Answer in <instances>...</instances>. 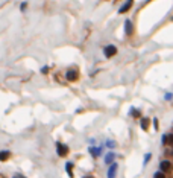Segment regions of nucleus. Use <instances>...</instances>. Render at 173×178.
I'll return each mask as SVG.
<instances>
[{"label":"nucleus","mask_w":173,"mask_h":178,"mask_svg":"<svg viewBox=\"0 0 173 178\" xmlns=\"http://www.w3.org/2000/svg\"><path fill=\"white\" fill-rule=\"evenodd\" d=\"M117 169H118V165L116 163H112L109 167H108V178H116V174H117Z\"/></svg>","instance_id":"3"},{"label":"nucleus","mask_w":173,"mask_h":178,"mask_svg":"<svg viewBox=\"0 0 173 178\" xmlns=\"http://www.w3.org/2000/svg\"><path fill=\"white\" fill-rule=\"evenodd\" d=\"M140 125H141V129L147 131V128H149V119H147V117H143V119H141V123H140Z\"/></svg>","instance_id":"11"},{"label":"nucleus","mask_w":173,"mask_h":178,"mask_svg":"<svg viewBox=\"0 0 173 178\" xmlns=\"http://www.w3.org/2000/svg\"><path fill=\"white\" fill-rule=\"evenodd\" d=\"M56 149H58V155H61V157L67 155V152H69V148L61 143H56Z\"/></svg>","instance_id":"6"},{"label":"nucleus","mask_w":173,"mask_h":178,"mask_svg":"<svg viewBox=\"0 0 173 178\" xmlns=\"http://www.w3.org/2000/svg\"><path fill=\"white\" fill-rule=\"evenodd\" d=\"M161 143H162L164 146L167 145V134H164V136H162V138H161Z\"/></svg>","instance_id":"15"},{"label":"nucleus","mask_w":173,"mask_h":178,"mask_svg":"<svg viewBox=\"0 0 173 178\" xmlns=\"http://www.w3.org/2000/svg\"><path fill=\"white\" fill-rule=\"evenodd\" d=\"M125 32L127 35H132V32H134V25H132L131 20H126L125 21Z\"/></svg>","instance_id":"7"},{"label":"nucleus","mask_w":173,"mask_h":178,"mask_svg":"<svg viewBox=\"0 0 173 178\" xmlns=\"http://www.w3.org/2000/svg\"><path fill=\"white\" fill-rule=\"evenodd\" d=\"M41 72H43V73H47V72H49V67H43Z\"/></svg>","instance_id":"20"},{"label":"nucleus","mask_w":173,"mask_h":178,"mask_svg":"<svg viewBox=\"0 0 173 178\" xmlns=\"http://www.w3.org/2000/svg\"><path fill=\"white\" fill-rule=\"evenodd\" d=\"M153 178H165V174L161 172V171H156V172L153 174Z\"/></svg>","instance_id":"13"},{"label":"nucleus","mask_w":173,"mask_h":178,"mask_svg":"<svg viewBox=\"0 0 173 178\" xmlns=\"http://www.w3.org/2000/svg\"><path fill=\"white\" fill-rule=\"evenodd\" d=\"M26 6H27L26 3H21V8H20V9H21V11H25V9H26Z\"/></svg>","instance_id":"19"},{"label":"nucleus","mask_w":173,"mask_h":178,"mask_svg":"<svg viewBox=\"0 0 173 178\" xmlns=\"http://www.w3.org/2000/svg\"><path fill=\"white\" fill-rule=\"evenodd\" d=\"M167 143L173 146V134H167Z\"/></svg>","instance_id":"14"},{"label":"nucleus","mask_w":173,"mask_h":178,"mask_svg":"<svg viewBox=\"0 0 173 178\" xmlns=\"http://www.w3.org/2000/svg\"><path fill=\"white\" fill-rule=\"evenodd\" d=\"M160 171L161 172H169V171H172V161L162 160L161 163H160Z\"/></svg>","instance_id":"2"},{"label":"nucleus","mask_w":173,"mask_h":178,"mask_svg":"<svg viewBox=\"0 0 173 178\" xmlns=\"http://www.w3.org/2000/svg\"><path fill=\"white\" fill-rule=\"evenodd\" d=\"M153 126H155V129H158V119L156 117L153 119Z\"/></svg>","instance_id":"18"},{"label":"nucleus","mask_w":173,"mask_h":178,"mask_svg":"<svg viewBox=\"0 0 173 178\" xmlns=\"http://www.w3.org/2000/svg\"><path fill=\"white\" fill-rule=\"evenodd\" d=\"M84 178H93V177H91V175H88V177H84Z\"/></svg>","instance_id":"21"},{"label":"nucleus","mask_w":173,"mask_h":178,"mask_svg":"<svg viewBox=\"0 0 173 178\" xmlns=\"http://www.w3.org/2000/svg\"><path fill=\"white\" fill-rule=\"evenodd\" d=\"M103 55L106 58H111V57H116L117 55V47L114 44H108L103 47Z\"/></svg>","instance_id":"1"},{"label":"nucleus","mask_w":173,"mask_h":178,"mask_svg":"<svg viewBox=\"0 0 173 178\" xmlns=\"http://www.w3.org/2000/svg\"><path fill=\"white\" fill-rule=\"evenodd\" d=\"M132 3H134V0H126V2L122 5V8L118 9V14H123V12H127L131 9V6H132Z\"/></svg>","instance_id":"4"},{"label":"nucleus","mask_w":173,"mask_h":178,"mask_svg":"<svg viewBox=\"0 0 173 178\" xmlns=\"http://www.w3.org/2000/svg\"><path fill=\"white\" fill-rule=\"evenodd\" d=\"M150 157H152V155H150V154L147 152V154H146V157H144V163H147V161L150 160Z\"/></svg>","instance_id":"17"},{"label":"nucleus","mask_w":173,"mask_h":178,"mask_svg":"<svg viewBox=\"0 0 173 178\" xmlns=\"http://www.w3.org/2000/svg\"><path fill=\"white\" fill-rule=\"evenodd\" d=\"M116 160V154L114 152H108V155L105 157V161H106V165H112Z\"/></svg>","instance_id":"8"},{"label":"nucleus","mask_w":173,"mask_h":178,"mask_svg":"<svg viewBox=\"0 0 173 178\" xmlns=\"http://www.w3.org/2000/svg\"><path fill=\"white\" fill-rule=\"evenodd\" d=\"M71 169H73V165L69 161V163L65 165V171H67V174H69V177H70V178H73V171H71Z\"/></svg>","instance_id":"12"},{"label":"nucleus","mask_w":173,"mask_h":178,"mask_svg":"<svg viewBox=\"0 0 173 178\" xmlns=\"http://www.w3.org/2000/svg\"><path fill=\"white\" fill-rule=\"evenodd\" d=\"M65 78H67V81H70V82L76 81V79H78V72L73 70V69H70V70L65 73Z\"/></svg>","instance_id":"5"},{"label":"nucleus","mask_w":173,"mask_h":178,"mask_svg":"<svg viewBox=\"0 0 173 178\" xmlns=\"http://www.w3.org/2000/svg\"><path fill=\"white\" fill-rule=\"evenodd\" d=\"M106 146H108V148H114L116 143H114V142H111V140H108V142H106Z\"/></svg>","instance_id":"16"},{"label":"nucleus","mask_w":173,"mask_h":178,"mask_svg":"<svg viewBox=\"0 0 173 178\" xmlns=\"http://www.w3.org/2000/svg\"><path fill=\"white\" fill-rule=\"evenodd\" d=\"M90 152L93 154V157H99V155H102V149H100V148H90Z\"/></svg>","instance_id":"10"},{"label":"nucleus","mask_w":173,"mask_h":178,"mask_svg":"<svg viewBox=\"0 0 173 178\" xmlns=\"http://www.w3.org/2000/svg\"><path fill=\"white\" fill-rule=\"evenodd\" d=\"M9 157H11L9 151H0V161H6Z\"/></svg>","instance_id":"9"}]
</instances>
